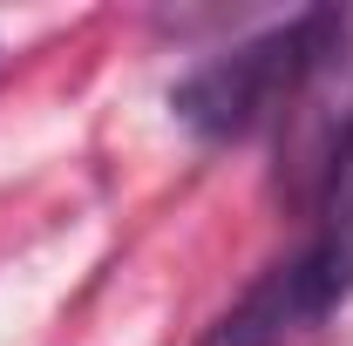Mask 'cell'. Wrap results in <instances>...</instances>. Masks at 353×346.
Instances as JSON below:
<instances>
[{
    "label": "cell",
    "instance_id": "1",
    "mask_svg": "<svg viewBox=\"0 0 353 346\" xmlns=\"http://www.w3.org/2000/svg\"><path fill=\"white\" fill-rule=\"evenodd\" d=\"M340 14L347 7H306V14H285L279 28H265V34H245V41L204 54L170 88L176 123L204 143H238V136L279 123L285 102L306 82V68L319 61V48L333 41Z\"/></svg>",
    "mask_w": 353,
    "mask_h": 346
},
{
    "label": "cell",
    "instance_id": "2",
    "mask_svg": "<svg viewBox=\"0 0 353 346\" xmlns=\"http://www.w3.org/2000/svg\"><path fill=\"white\" fill-rule=\"evenodd\" d=\"M347 163H353V14H340L333 41L319 48L299 95L279 116V197L319 211Z\"/></svg>",
    "mask_w": 353,
    "mask_h": 346
},
{
    "label": "cell",
    "instance_id": "3",
    "mask_svg": "<svg viewBox=\"0 0 353 346\" xmlns=\"http://www.w3.org/2000/svg\"><path fill=\"white\" fill-rule=\"evenodd\" d=\"M326 312H333V299H326L312 258L292 252V258H279L272 272H259L238 305H224L218 319L204 326L197 346H292V340H306Z\"/></svg>",
    "mask_w": 353,
    "mask_h": 346
},
{
    "label": "cell",
    "instance_id": "4",
    "mask_svg": "<svg viewBox=\"0 0 353 346\" xmlns=\"http://www.w3.org/2000/svg\"><path fill=\"white\" fill-rule=\"evenodd\" d=\"M306 258H312V272H319V285H326L333 305L353 299V163L333 176V190L319 204V231H312Z\"/></svg>",
    "mask_w": 353,
    "mask_h": 346
}]
</instances>
